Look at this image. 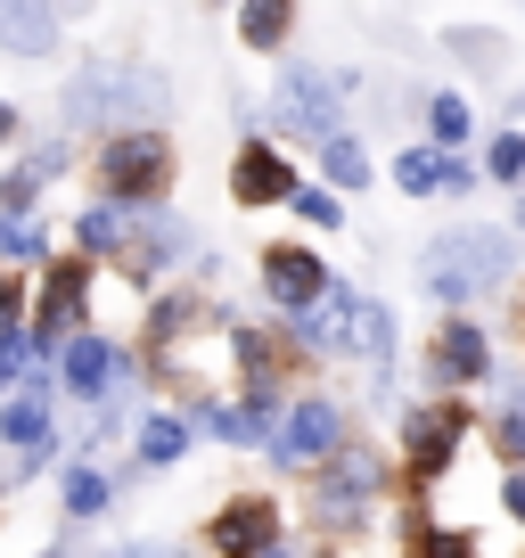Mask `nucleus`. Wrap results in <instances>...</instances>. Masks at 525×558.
I'll return each instance as SVG.
<instances>
[{
    "mask_svg": "<svg viewBox=\"0 0 525 558\" xmlns=\"http://www.w3.org/2000/svg\"><path fill=\"white\" fill-rule=\"evenodd\" d=\"M452 50H468V66H501V34H485V25L452 34Z\"/></svg>",
    "mask_w": 525,
    "mask_h": 558,
    "instance_id": "22",
    "label": "nucleus"
},
{
    "mask_svg": "<svg viewBox=\"0 0 525 558\" xmlns=\"http://www.w3.org/2000/svg\"><path fill=\"white\" fill-rule=\"evenodd\" d=\"M164 173H173V148H164V132H132L107 148V190L115 197H157Z\"/></svg>",
    "mask_w": 525,
    "mask_h": 558,
    "instance_id": "3",
    "label": "nucleus"
},
{
    "mask_svg": "<svg viewBox=\"0 0 525 558\" xmlns=\"http://www.w3.org/2000/svg\"><path fill=\"white\" fill-rule=\"evenodd\" d=\"M394 181H403L411 197H436V190H476V173L460 157H443V148H403L394 157Z\"/></svg>",
    "mask_w": 525,
    "mask_h": 558,
    "instance_id": "7",
    "label": "nucleus"
},
{
    "mask_svg": "<svg viewBox=\"0 0 525 558\" xmlns=\"http://www.w3.org/2000/svg\"><path fill=\"white\" fill-rule=\"evenodd\" d=\"M0 50H17V58H50L58 50V25L41 0H0Z\"/></svg>",
    "mask_w": 525,
    "mask_h": 558,
    "instance_id": "8",
    "label": "nucleus"
},
{
    "mask_svg": "<svg viewBox=\"0 0 525 558\" xmlns=\"http://www.w3.org/2000/svg\"><path fill=\"white\" fill-rule=\"evenodd\" d=\"M501 509H509V518H517V525H525V476H509V493H501Z\"/></svg>",
    "mask_w": 525,
    "mask_h": 558,
    "instance_id": "28",
    "label": "nucleus"
},
{
    "mask_svg": "<svg viewBox=\"0 0 525 558\" xmlns=\"http://www.w3.org/2000/svg\"><path fill=\"white\" fill-rule=\"evenodd\" d=\"M427 123H436V140H468V99H436Z\"/></svg>",
    "mask_w": 525,
    "mask_h": 558,
    "instance_id": "24",
    "label": "nucleus"
},
{
    "mask_svg": "<svg viewBox=\"0 0 525 558\" xmlns=\"http://www.w3.org/2000/svg\"><path fill=\"white\" fill-rule=\"evenodd\" d=\"M345 345H362V353H394V313H386V304H362V296H353Z\"/></svg>",
    "mask_w": 525,
    "mask_h": 558,
    "instance_id": "17",
    "label": "nucleus"
},
{
    "mask_svg": "<svg viewBox=\"0 0 525 558\" xmlns=\"http://www.w3.org/2000/svg\"><path fill=\"white\" fill-rule=\"evenodd\" d=\"M0 386H17V337H0Z\"/></svg>",
    "mask_w": 525,
    "mask_h": 558,
    "instance_id": "29",
    "label": "nucleus"
},
{
    "mask_svg": "<svg viewBox=\"0 0 525 558\" xmlns=\"http://www.w3.org/2000/svg\"><path fill=\"white\" fill-rule=\"evenodd\" d=\"M107 378H115V345H107V337H74L66 345V386L74 395H99Z\"/></svg>",
    "mask_w": 525,
    "mask_h": 558,
    "instance_id": "14",
    "label": "nucleus"
},
{
    "mask_svg": "<svg viewBox=\"0 0 525 558\" xmlns=\"http://www.w3.org/2000/svg\"><path fill=\"white\" fill-rule=\"evenodd\" d=\"M213 550H271L280 542V518H271V501H239V509H222L213 518Z\"/></svg>",
    "mask_w": 525,
    "mask_h": 558,
    "instance_id": "9",
    "label": "nucleus"
},
{
    "mask_svg": "<svg viewBox=\"0 0 525 558\" xmlns=\"http://www.w3.org/2000/svg\"><path fill=\"white\" fill-rule=\"evenodd\" d=\"M123 116H164V74L99 58L66 83V123H123Z\"/></svg>",
    "mask_w": 525,
    "mask_h": 558,
    "instance_id": "1",
    "label": "nucleus"
},
{
    "mask_svg": "<svg viewBox=\"0 0 525 558\" xmlns=\"http://www.w3.org/2000/svg\"><path fill=\"white\" fill-rule=\"evenodd\" d=\"M181 444H190L181 418H148V427H141V460H157V469H164V460H181Z\"/></svg>",
    "mask_w": 525,
    "mask_h": 558,
    "instance_id": "19",
    "label": "nucleus"
},
{
    "mask_svg": "<svg viewBox=\"0 0 525 558\" xmlns=\"http://www.w3.org/2000/svg\"><path fill=\"white\" fill-rule=\"evenodd\" d=\"M485 329H468V320H452V329L436 337V378H485Z\"/></svg>",
    "mask_w": 525,
    "mask_h": 558,
    "instance_id": "12",
    "label": "nucleus"
},
{
    "mask_svg": "<svg viewBox=\"0 0 525 558\" xmlns=\"http://www.w3.org/2000/svg\"><path fill=\"white\" fill-rule=\"evenodd\" d=\"M403 444H411V469H419V476H436L443 460H452V444H460V411H411Z\"/></svg>",
    "mask_w": 525,
    "mask_h": 558,
    "instance_id": "10",
    "label": "nucleus"
},
{
    "mask_svg": "<svg viewBox=\"0 0 525 558\" xmlns=\"http://www.w3.org/2000/svg\"><path fill=\"white\" fill-rule=\"evenodd\" d=\"M41 362H34V378H25V402H9V411H0V444H17V452H41V444H50V418H41Z\"/></svg>",
    "mask_w": 525,
    "mask_h": 558,
    "instance_id": "11",
    "label": "nucleus"
},
{
    "mask_svg": "<svg viewBox=\"0 0 525 558\" xmlns=\"http://www.w3.org/2000/svg\"><path fill=\"white\" fill-rule=\"evenodd\" d=\"M0 255H9V263H34L41 255V230L34 222H0Z\"/></svg>",
    "mask_w": 525,
    "mask_h": 558,
    "instance_id": "21",
    "label": "nucleus"
},
{
    "mask_svg": "<svg viewBox=\"0 0 525 558\" xmlns=\"http://www.w3.org/2000/svg\"><path fill=\"white\" fill-rule=\"evenodd\" d=\"M525 173V132H501L492 140V181H517Z\"/></svg>",
    "mask_w": 525,
    "mask_h": 558,
    "instance_id": "23",
    "label": "nucleus"
},
{
    "mask_svg": "<svg viewBox=\"0 0 525 558\" xmlns=\"http://www.w3.org/2000/svg\"><path fill=\"white\" fill-rule=\"evenodd\" d=\"M0 337H17V288L0 279Z\"/></svg>",
    "mask_w": 525,
    "mask_h": 558,
    "instance_id": "27",
    "label": "nucleus"
},
{
    "mask_svg": "<svg viewBox=\"0 0 525 558\" xmlns=\"http://www.w3.org/2000/svg\"><path fill=\"white\" fill-rule=\"evenodd\" d=\"M9 132H17V107H0V140H9Z\"/></svg>",
    "mask_w": 525,
    "mask_h": 558,
    "instance_id": "30",
    "label": "nucleus"
},
{
    "mask_svg": "<svg viewBox=\"0 0 525 558\" xmlns=\"http://www.w3.org/2000/svg\"><path fill=\"white\" fill-rule=\"evenodd\" d=\"M271 452H280L288 469L329 460V452H337V411H329V402H296V411H288V427L271 436Z\"/></svg>",
    "mask_w": 525,
    "mask_h": 558,
    "instance_id": "6",
    "label": "nucleus"
},
{
    "mask_svg": "<svg viewBox=\"0 0 525 558\" xmlns=\"http://www.w3.org/2000/svg\"><path fill=\"white\" fill-rule=\"evenodd\" d=\"M509 263H517V246H509L501 230H452V239H436V255H427V288H436L443 304H468V296H485V288H501Z\"/></svg>",
    "mask_w": 525,
    "mask_h": 558,
    "instance_id": "2",
    "label": "nucleus"
},
{
    "mask_svg": "<svg viewBox=\"0 0 525 558\" xmlns=\"http://www.w3.org/2000/svg\"><path fill=\"white\" fill-rule=\"evenodd\" d=\"M262 288H271V304H280V313H304V304L329 288V271H320L313 246H271V255H262Z\"/></svg>",
    "mask_w": 525,
    "mask_h": 558,
    "instance_id": "5",
    "label": "nucleus"
},
{
    "mask_svg": "<svg viewBox=\"0 0 525 558\" xmlns=\"http://www.w3.org/2000/svg\"><path fill=\"white\" fill-rule=\"evenodd\" d=\"M115 230H123V222H115L107 206H99V214H83V246H115Z\"/></svg>",
    "mask_w": 525,
    "mask_h": 558,
    "instance_id": "26",
    "label": "nucleus"
},
{
    "mask_svg": "<svg viewBox=\"0 0 525 558\" xmlns=\"http://www.w3.org/2000/svg\"><path fill=\"white\" fill-rule=\"evenodd\" d=\"M320 165H329V181H345V190H362V181H369V157L353 148L345 132H329V140H320Z\"/></svg>",
    "mask_w": 525,
    "mask_h": 558,
    "instance_id": "18",
    "label": "nucleus"
},
{
    "mask_svg": "<svg viewBox=\"0 0 525 558\" xmlns=\"http://www.w3.org/2000/svg\"><path fill=\"white\" fill-rule=\"evenodd\" d=\"M288 17H296V0H246V9H239V34L255 41V50H280Z\"/></svg>",
    "mask_w": 525,
    "mask_h": 558,
    "instance_id": "16",
    "label": "nucleus"
},
{
    "mask_svg": "<svg viewBox=\"0 0 525 558\" xmlns=\"http://www.w3.org/2000/svg\"><path fill=\"white\" fill-rule=\"evenodd\" d=\"M99 509H107V476L74 469V476H66V518H99Z\"/></svg>",
    "mask_w": 525,
    "mask_h": 558,
    "instance_id": "20",
    "label": "nucleus"
},
{
    "mask_svg": "<svg viewBox=\"0 0 525 558\" xmlns=\"http://www.w3.org/2000/svg\"><path fill=\"white\" fill-rule=\"evenodd\" d=\"M288 197H296V214H304V222L337 230V197H329V190H288Z\"/></svg>",
    "mask_w": 525,
    "mask_h": 558,
    "instance_id": "25",
    "label": "nucleus"
},
{
    "mask_svg": "<svg viewBox=\"0 0 525 558\" xmlns=\"http://www.w3.org/2000/svg\"><path fill=\"white\" fill-rule=\"evenodd\" d=\"M288 190H296V173H288L271 148H246V157H239V197H246V206H262V197H288Z\"/></svg>",
    "mask_w": 525,
    "mask_h": 558,
    "instance_id": "13",
    "label": "nucleus"
},
{
    "mask_svg": "<svg viewBox=\"0 0 525 558\" xmlns=\"http://www.w3.org/2000/svg\"><path fill=\"white\" fill-rule=\"evenodd\" d=\"M271 116H280L288 132L329 140V132H337V83H329V74H313V66H296V74L280 83V99H271Z\"/></svg>",
    "mask_w": 525,
    "mask_h": 558,
    "instance_id": "4",
    "label": "nucleus"
},
{
    "mask_svg": "<svg viewBox=\"0 0 525 558\" xmlns=\"http://www.w3.org/2000/svg\"><path fill=\"white\" fill-rule=\"evenodd\" d=\"M206 427L222 444H262V427H271V386H255V402H239V411H206Z\"/></svg>",
    "mask_w": 525,
    "mask_h": 558,
    "instance_id": "15",
    "label": "nucleus"
}]
</instances>
